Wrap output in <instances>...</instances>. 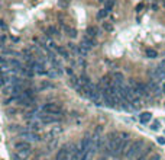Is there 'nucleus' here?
Returning a JSON list of instances; mask_svg holds the SVG:
<instances>
[{"mask_svg": "<svg viewBox=\"0 0 165 160\" xmlns=\"http://www.w3.org/2000/svg\"><path fill=\"white\" fill-rule=\"evenodd\" d=\"M151 118H152V115H151V112H142L141 115H139V121L142 122V124H146L151 121Z\"/></svg>", "mask_w": 165, "mask_h": 160, "instance_id": "obj_8", "label": "nucleus"}, {"mask_svg": "<svg viewBox=\"0 0 165 160\" xmlns=\"http://www.w3.org/2000/svg\"><path fill=\"white\" fill-rule=\"evenodd\" d=\"M99 1H106V0H99Z\"/></svg>", "mask_w": 165, "mask_h": 160, "instance_id": "obj_25", "label": "nucleus"}, {"mask_svg": "<svg viewBox=\"0 0 165 160\" xmlns=\"http://www.w3.org/2000/svg\"><path fill=\"white\" fill-rule=\"evenodd\" d=\"M57 53L60 54L61 57H64V58H70V53L67 51L65 48H62V47H57Z\"/></svg>", "mask_w": 165, "mask_h": 160, "instance_id": "obj_12", "label": "nucleus"}, {"mask_svg": "<svg viewBox=\"0 0 165 160\" xmlns=\"http://www.w3.org/2000/svg\"><path fill=\"white\" fill-rule=\"evenodd\" d=\"M65 1H70V0H65Z\"/></svg>", "mask_w": 165, "mask_h": 160, "instance_id": "obj_26", "label": "nucleus"}, {"mask_svg": "<svg viewBox=\"0 0 165 160\" xmlns=\"http://www.w3.org/2000/svg\"><path fill=\"white\" fill-rule=\"evenodd\" d=\"M97 32H99V29H97L96 26H88V28H87V35L91 36V38L97 36Z\"/></svg>", "mask_w": 165, "mask_h": 160, "instance_id": "obj_9", "label": "nucleus"}, {"mask_svg": "<svg viewBox=\"0 0 165 160\" xmlns=\"http://www.w3.org/2000/svg\"><path fill=\"white\" fill-rule=\"evenodd\" d=\"M39 118H41V121H42L44 124H54V122H57V121H58V117H57V115H52V114L39 115Z\"/></svg>", "mask_w": 165, "mask_h": 160, "instance_id": "obj_4", "label": "nucleus"}, {"mask_svg": "<svg viewBox=\"0 0 165 160\" xmlns=\"http://www.w3.org/2000/svg\"><path fill=\"white\" fill-rule=\"evenodd\" d=\"M6 28H7V26H6V23L1 20V29H3V31H6Z\"/></svg>", "mask_w": 165, "mask_h": 160, "instance_id": "obj_22", "label": "nucleus"}, {"mask_svg": "<svg viewBox=\"0 0 165 160\" xmlns=\"http://www.w3.org/2000/svg\"><path fill=\"white\" fill-rule=\"evenodd\" d=\"M80 45H82L84 48H87V50H90V48H93L94 45H96V41L91 38V36H88L87 34L82 36V39H81V44Z\"/></svg>", "mask_w": 165, "mask_h": 160, "instance_id": "obj_3", "label": "nucleus"}, {"mask_svg": "<svg viewBox=\"0 0 165 160\" xmlns=\"http://www.w3.org/2000/svg\"><path fill=\"white\" fill-rule=\"evenodd\" d=\"M94 151H96V148H94V147H93V148H90V150H87V151H84V153L81 154V157H80V160H90L91 157H93Z\"/></svg>", "mask_w": 165, "mask_h": 160, "instance_id": "obj_7", "label": "nucleus"}, {"mask_svg": "<svg viewBox=\"0 0 165 160\" xmlns=\"http://www.w3.org/2000/svg\"><path fill=\"white\" fill-rule=\"evenodd\" d=\"M9 66L13 69V70H17V69H22V66H20V63L17 61V60H10L9 61Z\"/></svg>", "mask_w": 165, "mask_h": 160, "instance_id": "obj_14", "label": "nucleus"}, {"mask_svg": "<svg viewBox=\"0 0 165 160\" xmlns=\"http://www.w3.org/2000/svg\"><path fill=\"white\" fill-rule=\"evenodd\" d=\"M47 32H48V35H58V34H60L58 28H55V26H50Z\"/></svg>", "mask_w": 165, "mask_h": 160, "instance_id": "obj_16", "label": "nucleus"}, {"mask_svg": "<svg viewBox=\"0 0 165 160\" xmlns=\"http://www.w3.org/2000/svg\"><path fill=\"white\" fill-rule=\"evenodd\" d=\"M162 92H164V93H165V83H164V85H162Z\"/></svg>", "mask_w": 165, "mask_h": 160, "instance_id": "obj_23", "label": "nucleus"}, {"mask_svg": "<svg viewBox=\"0 0 165 160\" xmlns=\"http://www.w3.org/2000/svg\"><path fill=\"white\" fill-rule=\"evenodd\" d=\"M41 88H42V89H50V88H54V85H51V83H42Z\"/></svg>", "mask_w": 165, "mask_h": 160, "instance_id": "obj_20", "label": "nucleus"}, {"mask_svg": "<svg viewBox=\"0 0 165 160\" xmlns=\"http://www.w3.org/2000/svg\"><path fill=\"white\" fill-rule=\"evenodd\" d=\"M15 150H31V144L28 141H17L15 144Z\"/></svg>", "mask_w": 165, "mask_h": 160, "instance_id": "obj_6", "label": "nucleus"}, {"mask_svg": "<svg viewBox=\"0 0 165 160\" xmlns=\"http://www.w3.org/2000/svg\"><path fill=\"white\" fill-rule=\"evenodd\" d=\"M158 143L159 144H165V138L164 137H158Z\"/></svg>", "mask_w": 165, "mask_h": 160, "instance_id": "obj_21", "label": "nucleus"}, {"mask_svg": "<svg viewBox=\"0 0 165 160\" xmlns=\"http://www.w3.org/2000/svg\"><path fill=\"white\" fill-rule=\"evenodd\" d=\"M107 13H109V10L106 9V7H103V9H100L99 12H97V19L99 20H103V19L107 16Z\"/></svg>", "mask_w": 165, "mask_h": 160, "instance_id": "obj_11", "label": "nucleus"}, {"mask_svg": "<svg viewBox=\"0 0 165 160\" xmlns=\"http://www.w3.org/2000/svg\"><path fill=\"white\" fill-rule=\"evenodd\" d=\"M20 70H22V73H23L25 76H28V77H32L33 74H35V70L31 69V67H22Z\"/></svg>", "mask_w": 165, "mask_h": 160, "instance_id": "obj_13", "label": "nucleus"}, {"mask_svg": "<svg viewBox=\"0 0 165 160\" xmlns=\"http://www.w3.org/2000/svg\"><path fill=\"white\" fill-rule=\"evenodd\" d=\"M42 109H44L47 114H52V115H58V114H61V111H62L58 104H45Z\"/></svg>", "mask_w": 165, "mask_h": 160, "instance_id": "obj_2", "label": "nucleus"}, {"mask_svg": "<svg viewBox=\"0 0 165 160\" xmlns=\"http://www.w3.org/2000/svg\"><path fill=\"white\" fill-rule=\"evenodd\" d=\"M159 127H161L159 121H154V122L151 124V130H152V131H158V130H159Z\"/></svg>", "mask_w": 165, "mask_h": 160, "instance_id": "obj_19", "label": "nucleus"}, {"mask_svg": "<svg viewBox=\"0 0 165 160\" xmlns=\"http://www.w3.org/2000/svg\"><path fill=\"white\" fill-rule=\"evenodd\" d=\"M158 55V53L155 51V50H152V48H148L146 50V57H149V58H155Z\"/></svg>", "mask_w": 165, "mask_h": 160, "instance_id": "obj_17", "label": "nucleus"}, {"mask_svg": "<svg viewBox=\"0 0 165 160\" xmlns=\"http://www.w3.org/2000/svg\"><path fill=\"white\" fill-rule=\"evenodd\" d=\"M142 146H143V143L142 141H135L131 144V147L128 148V151H126V157L128 159H133L135 156H139L142 151H141V148H142Z\"/></svg>", "mask_w": 165, "mask_h": 160, "instance_id": "obj_1", "label": "nucleus"}, {"mask_svg": "<svg viewBox=\"0 0 165 160\" xmlns=\"http://www.w3.org/2000/svg\"><path fill=\"white\" fill-rule=\"evenodd\" d=\"M64 29H65V32L68 36H71V38H75V36H77V31H75L74 28H71V26H64Z\"/></svg>", "mask_w": 165, "mask_h": 160, "instance_id": "obj_10", "label": "nucleus"}, {"mask_svg": "<svg viewBox=\"0 0 165 160\" xmlns=\"http://www.w3.org/2000/svg\"><path fill=\"white\" fill-rule=\"evenodd\" d=\"M162 6H164V7H165V0H164V1H162Z\"/></svg>", "mask_w": 165, "mask_h": 160, "instance_id": "obj_24", "label": "nucleus"}, {"mask_svg": "<svg viewBox=\"0 0 165 160\" xmlns=\"http://www.w3.org/2000/svg\"><path fill=\"white\" fill-rule=\"evenodd\" d=\"M20 135L25 138V140H29V141H39V135L35 134L32 131H22Z\"/></svg>", "mask_w": 165, "mask_h": 160, "instance_id": "obj_5", "label": "nucleus"}, {"mask_svg": "<svg viewBox=\"0 0 165 160\" xmlns=\"http://www.w3.org/2000/svg\"><path fill=\"white\" fill-rule=\"evenodd\" d=\"M113 6H115V0H106V1H104V7H106L107 10H112Z\"/></svg>", "mask_w": 165, "mask_h": 160, "instance_id": "obj_15", "label": "nucleus"}, {"mask_svg": "<svg viewBox=\"0 0 165 160\" xmlns=\"http://www.w3.org/2000/svg\"><path fill=\"white\" fill-rule=\"evenodd\" d=\"M103 29L107 31V32H112V31H113V25L109 23V22H104V23H103Z\"/></svg>", "mask_w": 165, "mask_h": 160, "instance_id": "obj_18", "label": "nucleus"}]
</instances>
